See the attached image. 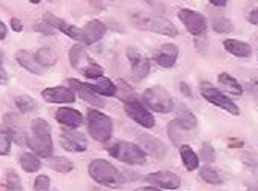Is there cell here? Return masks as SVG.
<instances>
[{
  "label": "cell",
  "instance_id": "cell-1",
  "mask_svg": "<svg viewBox=\"0 0 258 191\" xmlns=\"http://www.w3.org/2000/svg\"><path fill=\"white\" fill-rule=\"evenodd\" d=\"M28 147L40 157L49 159L52 156V137L51 126L43 119H34L31 122V134H28Z\"/></svg>",
  "mask_w": 258,
  "mask_h": 191
},
{
  "label": "cell",
  "instance_id": "cell-2",
  "mask_svg": "<svg viewBox=\"0 0 258 191\" xmlns=\"http://www.w3.org/2000/svg\"><path fill=\"white\" fill-rule=\"evenodd\" d=\"M89 176L100 185L112 186V188H120L124 183V179L121 173L105 159H95L89 164Z\"/></svg>",
  "mask_w": 258,
  "mask_h": 191
},
{
  "label": "cell",
  "instance_id": "cell-3",
  "mask_svg": "<svg viewBox=\"0 0 258 191\" xmlns=\"http://www.w3.org/2000/svg\"><path fill=\"white\" fill-rule=\"evenodd\" d=\"M109 154L120 162L129 165H143L146 162V153L136 144L118 140L108 148Z\"/></svg>",
  "mask_w": 258,
  "mask_h": 191
},
{
  "label": "cell",
  "instance_id": "cell-4",
  "mask_svg": "<svg viewBox=\"0 0 258 191\" xmlns=\"http://www.w3.org/2000/svg\"><path fill=\"white\" fill-rule=\"evenodd\" d=\"M88 131L97 142H108L112 134V120L94 108L88 110Z\"/></svg>",
  "mask_w": 258,
  "mask_h": 191
},
{
  "label": "cell",
  "instance_id": "cell-5",
  "mask_svg": "<svg viewBox=\"0 0 258 191\" xmlns=\"http://www.w3.org/2000/svg\"><path fill=\"white\" fill-rule=\"evenodd\" d=\"M133 23L139 29L152 31V33H158V34L169 36V37H175L178 34V29L175 28V25L171 20L165 19V17H157V16H136V17H133Z\"/></svg>",
  "mask_w": 258,
  "mask_h": 191
},
{
  "label": "cell",
  "instance_id": "cell-6",
  "mask_svg": "<svg viewBox=\"0 0 258 191\" xmlns=\"http://www.w3.org/2000/svg\"><path fill=\"white\" fill-rule=\"evenodd\" d=\"M142 101L145 105L157 113H169L174 110V101L163 86H151L145 89Z\"/></svg>",
  "mask_w": 258,
  "mask_h": 191
},
{
  "label": "cell",
  "instance_id": "cell-7",
  "mask_svg": "<svg viewBox=\"0 0 258 191\" xmlns=\"http://www.w3.org/2000/svg\"><path fill=\"white\" fill-rule=\"evenodd\" d=\"M178 17L183 22V25L187 28V31L194 36H199L203 34L206 31V17L197 11H192V10H180L178 11Z\"/></svg>",
  "mask_w": 258,
  "mask_h": 191
},
{
  "label": "cell",
  "instance_id": "cell-8",
  "mask_svg": "<svg viewBox=\"0 0 258 191\" xmlns=\"http://www.w3.org/2000/svg\"><path fill=\"white\" fill-rule=\"evenodd\" d=\"M202 96H203V98H205L208 102H211V104H214V105H217V107L226 110V111L231 113V114H234V116H238V114H240V108L237 107V104H234V102L228 98V96H224L221 91H218V89H215V88H212V86H205L203 91H202Z\"/></svg>",
  "mask_w": 258,
  "mask_h": 191
},
{
  "label": "cell",
  "instance_id": "cell-9",
  "mask_svg": "<svg viewBox=\"0 0 258 191\" xmlns=\"http://www.w3.org/2000/svg\"><path fill=\"white\" fill-rule=\"evenodd\" d=\"M5 120V128L10 131L11 134V139L16 140L19 145L25 147L28 145V134H26V128L23 125V120L19 117V114H14V113H8L5 114L4 117Z\"/></svg>",
  "mask_w": 258,
  "mask_h": 191
},
{
  "label": "cell",
  "instance_id": "cell-10",
  "mask_svg": "<svg viewBox=\"0 0 258 191\" xmlns=\"http://www.w3.org/2000/svg\"><path fill=\"white\" fill-rule=\"evenodd\" d=\"M124 111H126V114L131 117L133 120H136L137 123H140L142 126H145V128H152V126L155 125L154 116L139 101L126 102L124 104Z\"/></svg>",
  "mask_w": 258,
  "mask_h": 191
},
{
  "label": "cell",
  "instance_id": "cell-11",
  "mask_svg": "<svg viewBox=\"0 0 258 191\" xmlns=\"http://www.w3.org/2000/svg\"><path fill=\"white\" fill-rule=\"evenodd\" d=\"M68 82H70V86L73 88V91H76L86 104H89L92 107H99V108H102L105 105V101L92 89V85L91 83L79 82L76 79H70Z\"/></svg>",
  "mask_w": 258,
  "mask_h": 191
},
{
  "label": "cell",
  "instance_id": "cell-12",
  "mask_svg": "<svg viewBox=\"0 0 258 191\" xmlns=\"http://www.w3.org/2000/svg\"><path fill=\"white\" fill-rule=\"evenodd\" d=\"M42 98L48 104H73L76 101V94L67 86H54L43 89Z\"/></svg>",
  "mask_w": 258,
  "mask_h": 191
},
{
  "label": "cell",
  "instance_id": "cell-13",
  "mask_svg": "<svg viewBox=\"0 0 258 191\" xmlns=\"http://www.w3.org/2000/svg\"><path fill=\"white\" fill-rule=\"evenodd\" d=\"M60 145L67 151L82 153L88 148V140L79 131H63L60 136Z\"/></svg>",
  "mask_w": 258,
  "mask_h": 191
},
{
  "label": "cell",
  "instance_id": "cell-14",
  "mask_svg": "<svg viewBox=\"0 0 258 191\" xmlns=\"http://www.w3.org/2000/svg\"><path fill=\"white\" fill-rule=\"evenodd\" d=\"M45 22H46V23H49V25H52L55 29H60L63 34L70 36L71 39H74V40H77V42H83V43H85L83 29H80V28H77V26H74V25L67 23L64 20H61V19H58V17L52 16L51 13H46V14H45Z\"/></svg>",
  "mask_w": 258,
  "mask_h": 191
},
{
  "label": "cell",
  "instance_id": "cell-15",
  "mask_svg": "<svg viewBox=\"0 0 258 191\" xmlns=\"http://www.w3.org/2000/svg\"><path fill=\"white\" fill-rule=\"evenodd\" d=\"M129 62H131V67H133V74L137 79H145L149 73V60L136 48H129L126 53Z\"/></svg>",
  "mask_w": 258,
  "mask_h": 191
},
{
  "label": "cell",
  "instance_id": "cell-16",
  "mask_svg": "<svg viewBox=\"0 0 258 191\" xmlns=\"http://www.w3.org/2000/svg\"><path fill=\"white\" fill-rule=\"evenodd\" d=\"M139 142L143 147V151L151 154L155 159H163L168 153L166 145L161 142L160 139L151 136V134H140L139 136Z\"/></svg>",
  "mask_w": 258,
  "mask_h": 191
},
{
  "label": "cell",
  "instance_id": "cell-17",
  "mask_svg": "<svg viewBox=\"0 0 258 191\" xmlns=\"http://www.w3.org/2000/svg\"><path fill=\"white\" fill-rule=\"evenodd\" d=\"M146 180L152 185H158L161 188L166 189H175L180 186L181 180L177 174L171 173V171H157V173H151L146 176Z\"/></svg>",
  "mask_w": 258,
  "mask_h": 191
},
{
  "label": "cell",
  "instance_id": "cell-18",
  "mask_svg": "<svg viewBox=\"0 0 258 191\" xmlns=\"http://www.w3.org/2000/svg\"><path fill=\"white\" fill-rule=\"evenodd\" d=\"M155 62L158 63L160 67L163 68H171L175 65L177 57H178V48L174 43H166V45H161L157 53H155Z\"/></svg>",
  "mask_w": 258,
  "mask_h": 191
},
{
  "label": "cell",
  "instance_id": "cell-19",
  "mask_svg": "<svg viewBox=\"0 0 258 191\" xmlns=\"http://www.w3.org/2000/svg\"><path fill=\"white\" fill-rule=\"evenodd\" d=\"M55 119L61 125L68 126V128H79V126L82 125V122H83V117H82L80 111H77L74 108H68V107L58 108L55 111Z\"/></svg>",
  "mask_w": 258,
  "mask_h": 191
},
{
  "label": "cell",
  "instance_id": "cell-20",
  "mask_svg": "<svg viewBox=\"0 0 258 191\" xmlns=\"http://www.w3.org/2000/svg\"><path fill=\"white\" fill-rule=\"evenodd\" d=\"M16 60L20 63V65H22L26 71H29V73H32V74H39V76H40V74L45 73V68L37 62L36 56L32 54V53H29V51H26V50L17 51V53H16Z\"/></svg>",
  "mask_w": 258,
  "mask_h": 191
},
{
  "label": "cell",
  "instance_id": "cell-21",
  "mask_svg": "<svg viewBox=\"0 0 258 191\" xmlns=\"http://www.w3.org/2000/svg\"><path fill=\"white\" fill-rule=\"evenodd\" d=\"M106 33V26L100 20H91L85 25L83 28V37L86 45H92L95 42H99Z\"/></svg>",
  "mask_w": 258,
  "mask_h": 191
},
{
  "label": "cell",
  "instance_id": "cell-22",
  "mask_svg": "<svg viewBox=\"0 0 258 191\" xmlns=\"http://www.w3.org/2000/svg\"><path fill=\"white\" fill-rule=\"evenodd\" d=\"M70 62H71V65L79 70V71H85V68H88L92 60L89 59L88 53L83 50V46L80 45H74L71 50H70Z\"/></svg>",
  "mask_w": 258,
  "mask_h": 191
},
{
  "label": "cell",
  "instance_id": "cell-23",
  "mask_svg": "<svg viewBox=\"0 0 258 191\" xmlns=\"http://www.w3.org/2000/svg\"><path fill=\"white\" fill-rule=\"evenodd\" d=\"M223 46L228 50L231 54L237 56V57H247L252 54V48L250 45L244 43V42H240V40H235V39H228L223 42Z\"/></svg>",
  "mask_w": 258,
  "mask_h": 191
},
{
  "label": "cell",
  "instance_id": "cell-24",
  "mask_svg": "<svg viewBox=\"0 0 258 191\" xmlns=\"http://www.w3.org/2000/svg\"><path fill=\"white\" fill-rule=\"evenodd\" d=\"M180 154H181V159H183V164H184L186 170L194 171V170L199 168V157L189 145H181Z\"/></svg>",
  "mask_w": 258,
  "mask_h": 191
},
{
  "label": "cell",
  "instance_id": "cell-25",
  "mask_svg": "<svg viewBox=\"0 0 258 191\" xmlns=\"http://www.w3.org/2000/svg\"><path fill=\"white\" fill-rule=\"evenodd\" d=\"M92 89L100 96H106V98H112V96H115V92H117V88H115V83L111 80V79H108V77H103V79H100L97 83H94L92 85Z\"/></svg>",
  "mask_w": 258,
  "mask_h": 191
},
{
  "label": "cell",
  "instance_id": "cell-26",
  "mask_svg": "<svg viewBox=\"0 0 258 191\" xmlns=\"http://www.w3.org/2000/svg\"><path fill=\"white\" fill-rule=\"evenodd\" d=\"M178 123L181 125L183 130H194L197 126V119L190 113V110H187L186 107L180 105V110H178Z\"/></svg>",
  "mask_w": 258,
  "mask_h": 191
},
{
  "label": "cell",
  "instance_id": "cell-27",
  "mask_svg": "<svg viewBox=\"0 0 258 191\" xmlns=\"http://www.w3.org/2000/svg\"><path fill=\"white\" fill-rule=\"evenodd\" d=\"M115 88H117V98L120 99V101H123L124 104L126 102H133V101H136V92H134V89L129 86V83H126L123 79H118L117 80V85H115Z\"/></svg>",
  "mask_w": 258,
  "mask_h": 191
},
{
  "label": "cell",
  "instance_id": "cell-28",
  "mask_svg": "<svg viewBox=\"0 0 258 191\" xmlns=\"http://www.w3.org/2000/svg\"><path fill=\"white\" fill-rule=\"evenodd\" d=\"M20 165H22V168H23L26 173H36V171L40 170L42 162L39 161V159H37L34 154H31V153H23L22 157H20Z\"/></svg>",
  "mask_w": 258,
  "mask_h": 191
},
{
  "label": "cell",
  "instance_id": "cell-29",
  "mask_svg": "<svg viewBox=\"0 0 258 191\" xmlns=\"http://www.w3.org/2000/svg\"><path fill=\"white\" fill-rule=\"evenodd\" d=\"M36 59L43 68H48V67H52L54 63L57 62V54L51 48H40L36 53Z\"/></svg>",
  "mask_w": 258,
  "mask_h": 191
},
{
  "label": "cell",
  "instance_id": "cell-30",
  "mask_svg": "<svg viewBox=\"0 0 258 191\" xmlns=\"http://www.w3.org/2000/svg\"><path fill=\"white\" fill-rule=\"evenodd\" d=\"M218 80H220V83L228 89L229 92H232V94H235V96H240L241 92H243V88H241V85L237 82V79H234L231 74H228V73H221L220 76H218Z\"/></svg>",
  "mask_w": 258,
  "mask_h": 191
},
{
  "label": "cell",
  "instance_id": "cell-31",
  "mask_svg": "<svg viewBox=\"0 0 258 191\" xmlns=\"http://www.w3.org/2000/svg\"><path fill=\"white\" fill-rule=\"evenodd\" d=\"M48 167L54 171H58V173H70L74 168L73 162L68 161L67 157H49Z\"/></svg>",
  "mask_w": 258,
  "mask_h": 191
},
{
  "label": "cell",
  "instance_id": "cell-32",
  "mask_svg": "<svg viewBox=\"0 0 258 191\" xmlns=\"http://www.w3.org/2000/svg\"><path fill=\"white\" fill-rule=\"evenodd\" d=\"M14 102H16V107L19 108V111L23 114L29 113V111H34L37 108L36 101L32 98H29V96H19V98L14 99Z\"/></svg>",
  "mask_w": 258,
  "mask_h": 191
},
{
  "label": "cell",
  "instance_id": "cell-33",
  "mask_svg": "<svg viewBox=\"0 0 258 191\" xmlns=\"http://www.w3.org/2000/svg\"><path fill=\"white\" fill-rule=\"evenodd\" d=\"M11 134L4 125H0V156L10 154L11 150Z\"/></svg>",
  "mask_w": 258,
  "mask_h": 191
},
{
  "label": "cell",
  "instance_id": "cell-34",
  "mask_svg": "<svg viewBox=\"0 0 258 191\" xmlns=\"http://www.w3.org/2000/svg\"><path fill=\"white\" fill-rule=\"evenodd\" d=\"M168 134H169V139L174 142V145H178L184 136H183V128H181V125L178 123V120H172L168 126Z\"/></svg>",
  "mask_w": 258,
  "mask_h": 191
},
{
  "label": "cell",
  "instance_id": "cell-35",
  "mask_svg": "<svg viewBox=\"0 0 258 191\" xmlns=\"http://www.w3.org/2000/svg\"><path fill=\"white\" fill-rule=\"evenodd\" d=\"M212 26L217 33H231L234 29V23L226 17H215L212 22Z\"/></svg>",
  "mask_w": 258,
  "mask_h": 191
},
{
  "label": "cell",
  "instance_id": "cell-36",
  "mask_svg": "<svg viewBox=\"0 0 258 191\" xmlns=\"http://www.w3.org/2000/svg\"><path fill=\"white\" fill-rule=\"evenodd\" d=\"M7 191H23L22 180L16 171L7 173Z\"/></svg>",
  "mask_w": 258,
  "mask_h": 191
},
{
  "label": "cell",
  "instance_id": "cell-37",
  "mask_svg": "<svg viewBox=\"0 0 258 191\" xmlns=\"http://www.w3.org/2000/svg\"><path fill=\"white\" fill-rule=\"evenodd\" d=\"M200 176H202V177H203V180H206L208 183H214V185L221 183V177H220V174H218L214 168H211V167H205V168L200 171Z\"/></svg>",
  "mask_w": 258,
  "mask_h": 191
},
{
  "label": "cell",
  "instance_id": "cell-38",
  "mask_svg": "<svg viewBox=\"0 0 258 191\" xmlns=\"http://www.w3.org/2000/svg\"><path fill=\"white\" fill-rule=\"evenodd\" d=\"M83 76L88 79H100V77H103V68L99 65V63L92 62L88 68H85Z\"/></svg>",
  "mask_w": 258,
  "mask_h": 191
},
{
  "label": "cell",
  "instance_id": "cell-39",
  "mask_svg": "<svg viewBox=\"0 0 258 191\" xmlns=\"http://www.w3.org/2000/svg\"><path fill=\"white\" fill-rule=\"evenodd\" d=\"M34 189L36 191H49V177L45 174L37 176L36 182H34Z\"/></svg>",
  "mask_w": 258,
  "mask_h": 191
},
{
  "label": "cell",
  "instance_id": "cell-40",
  "mask_svg": "<svg viewBox=\"0 0 258 191\" xmlns=\"http://www.w3.org/2000/svg\"><path fill=\"white\" fill-rule=\"evenodd\" d=\"M202 156H203V161L208 162V164H212L215 161V151L209 144L202 145Z\"/></svg>",
  "mask_w": 258,
  "mask_h": 191
},
{
  "label": "cell",
  "instance_id": "cell-41",
  "mask_svg": "<svg viewBox=\"0 0 258 191\" xmlns=\"http://www.w3.org/2000/svg\"><path fill=\"white\" fill-rule=\"evenodd\" d=\"M34 29L37 31V33H42V34H46V36H52V34H55V31H57L52 25H49V23H46V22L37 23V25L34 26Z\"/></svg>",
  "mask_w": 258,
  "mask_h": 191
},
{
  "label": "cell",
  "instance_id": "cell-42",
  "mask_svg": "<svg viewBox=\"0 0 258 191\" xmlns=\"http://www.w3.org/2000/svg\"><path fill=\"white\" fill-rule=\"evenodd\" d=\"M11 28L16 31V33H20V31L23 29V23H22L19 19L14 17V19H11Z\"/></svg>",
  "mask_w": 258,
  "mask_h": 191
},
{
  "label": "cell",
  "instance_id": "cell-43",
  "mask_svg": "<svg viewBox=\"0 0 258 191\" xmlns=\"http://www.w3.org/2000/svg\"><path fill=\"white\" fill-rule=\"evenodd\" d=\"M247 20H249L252 25H256V26H258V8H256V10H253V11L249 14Z\"/></svg>",
  "mask_w": 258,
  "mask_h": 191
},
{
  "label": "cell",
  "instance_id": "cell-44",
  "mask_svg": "<svg viewBox=\"0 0 258 191\" xmlns=\"http://www.w3.org/2000/svg\"><path fill=\"white\" fill-rule=\"evenodd\" d=\"M5 37H7V26L5 23L0 22V40H4Z\"/></svg>",
  "mask_w": 258,
  "mask_h": 191
},
{
  "label": "cell",
  "instance_id": "cell-45",
  "mask_svg": "<svg viewBox=\"0 0 258 191\" xmlns=\"http://www.w3.org/2000/svg\"><path fill=\"white\" fill-rule=\"evenodd\" d=\"M180 88L183 89V94L184 96H189V98H192V92H190V89H189V86L186 83H180Z\"/></svg>",
  "mask_w": 258,
  "mask_h": 191
},
{
  "label": "cell",
  "instance_id": "cell-46",
  "mask_svg": "<svg viewBox=\"0 0 258 191\" xmlns=\"http://www.w3.org/2000/svg\"><path fill=\"white\" fill-rule=\"evenodd\" d=\"M211 4H212V5H217V7H224V5H228V2H226V0H211Z\"/></svg>",
  "mask_w": 258,
  "mask_h": 191
},
{
  "label": "cell",
  "instance_id": "cell-47",
  "mask_svg": "<svg viewBox=\"0 0 258 191\" xmlns=\"http://www.w3.org/2000/svg\"><path fill=\"white\" fill-rule=\"evenodd\" d=\"M139 191H161V189H157L155 186H145V188H140Z\"/></svg>",
  "mask_w": 258,
  "mask_h": 191
},
{
  "label": "cell",
  "instance_id": "cell-48",
  "mask_svg": "<svg viewBox=\"0 0 258 191\" xmlns=\"http://www.w3.org/2000/svg\"><path fill=\"white\" fill-rule=\"evenodd\" d=\"M231 147H243V142L241 140H237V142H229Z\"/></svg>",
  "mask_w": 258,
  "mask_h": 191
},
{
  "label": "cell",
  "instance_id": "cell-49",
  "mask_svg": "<svg viewBox=\"0 0 258 191\" xmlns=\"http://www.w3.org/2000/svg\"><path fill=\"white\" fill-rule=\"evenodd\" d=\"M4 59H5V56H4V51L0 50V65H2V63H4Z\"/></svg>",
  "mask_w": 258,
  "mask_h": 191
},
{
  "label": "cell",
  "instance_id": "cell-50",
  "mask_svg": "<svg viewBox=\"0 0 258 191\" xmlns=\"http://www.w3.org/2000/svg\"><path fill=\"white\" fill-rule=\"evenodd\" d=\"M250 191H258V183L256 185H252L250 186Z\"/></svg>",
  "mask_w": 258,
  "mask_h": 191
},
{
  "label": "cell",
  "instance_id": "cell-51",
  "mask_svg": "<svg viewBox=\"0 0 258 191\" xmlns=\"http://www.w3.org/2000/svg\"><path fill=\"white\" fill-rule=\"evenodd\" d=\"M4 79H5V74H2V73H0V83L4 82Z\"/></svg>",
  "mask_w": 258,
  "mask_h": 191
}]
</instances>
